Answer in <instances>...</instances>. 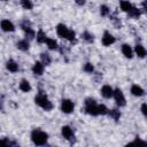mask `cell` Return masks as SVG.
<instances>
[{"label": "cell", "mask_w": 147, "mask_h": 147, "mask_svg": "<svg viewBox=\"0 0 147 147\" xmlns=\"http://www.w3.org/2000/svg\"><path fill=\"white\" fill-rule=\"evenodd\" d=\"M31 140L34 145L42 146V145H46V142L48 140V134L45 131H41L39 129H34L31 132Z\"/></svg>", "instance_id": "obj_1"}, {"label": "cell", "mask_w": 147, "mask_h": 147, "mask_svg": "<svg viewBox=\"0 0 147 147\" xmlns=\"http://www.w3.org/2000/svg\"><path fill=\"white\" fill-rule=\"evenodd\" d=\"M34 102H36L37 106H39L44 110H51L53 108L52 101H49V99L47 98V95L44 94V93H41V92L34 96Z\"/></svg>", "instance_id": "obj_2"}, {"label": "cell", "mask_w": 147, "mask_h": 147, "mask_svg": "<svg viewBox=\"0 0 147 147\" xmlns=\"http://www.w3.org/2000/svg\"><path fill=\"white\" fill-rule=\"evenodd\" d=\"M85 111L88 115L98 116V105L93 98H87L85 100Z\"/></svg>", "instance_id": "obj_3"}, {"label": "cell", "mask_w": 147, "mask_h": 147, "mask_svg": "<svg viewBox=\"0 0 147 147\" xmlns=\"http://www.w3.org/2000/svg\"><path fill=\"white\" fill-rule=\"evenodd\" d=\"M113 96H114V99L116 101V105L118 107H124L126 105L125 96H124V94H123V92H122L121 88H115L114 92H113Z\"/></svg>", "instance_id": "obj_4"}, {"label": "cell", "mask_w": 147, "mask_h": 147, "mask_svg": "<svg viewBox=\"0 0 147 147\" xmlns=\"http://www.w3.org/2000/svg\"><path fill=\"white\" fill-rule=\"evenodd\" d=\"M74 108H75V105L71 100L69 99H63L62 102H61V110L64 113V114H70L74 111Z\"/></svg>", "instance_id": "obj_5"}, {"label": "cell", "mask_w": 147, "mask_h": 147, "mask_svg": "<svg viewBox=\"0 0 147 147\" xmlns=\"http://www.w3.org/2000/svg\"><path fill=\"white\" fill-rule=\"evenodd\" d=\"M61 133H62V137H63L64 139L69 140L70 142L75 141L74 131H72V129H71L70 126H68V125H64V126H62V129H61Z\"/></svg>", "instance_id": "obj_6"}, {"label": "cell", "mask_w": 147, "mask_h": 147, "mask_svg": "<svg viewBox=\"0 0 147 147\" xmlns=\"http://www.w3.org/2000/svg\"><path fill=\"white\" fill-rule=\"evenodd\" d=\"M114 42H115V37L110 32L105 31L103 36H102V44H103V46H110Z\"/></svg>", "instance_id": "obj_7"}, {"label": "cell", "mask_w": 147, "mask_h": 147, "mask_svg": "<svg viewBox=\"0 0 147 147\" xmlns=\"http://www.w3.org/2000/svg\"><path fill=\"white\" fill-rule=\"evenodd\" d=\"M0 26H1V29H2L5 32H13V31L15 30L14 24H13L9 20H3V21H1Z\"/></svg>", "instance_id": "obj_8"}, {"label": "cell", "mask_w": 147, "mask_h": 147, "mask_svg": "<svg viewBox=\"0 0 147 147\" xmlns=\"http://www.w3.org/2000/svg\"><path fill=\"white\" fill-rule=\"evenodd\" d=\"M56 32H57L59 37H61V38H65V39H67V37H68V32H69V29H68L64 24L60 23V24H57V26H56Z\"/></svg>", "instance_id": "obj_9"}, {"label": "cell", "mask_w": 147, "mask_h": 147, "mask_svg": "<svg viewBox=\"0 0 147 147\" xmlns=\"http://www.w3.org/2000/svg\"><path fill=\"white\" fill-rule=\"evenodd\" d=\"M113 92H114V90L110 85H103L101 88V95L106 99H110L113 96Z\"/></svg>", "instance_id": "obj_10"}, {"label": "cell", "mask_w": 147, "mask_h": 147, "mask_svg": "<svg viewBox=\"0 0 147 147\" xmlns=\"http://www.w3.org/2000/svg\"><path fill=\"white\" fill-rule=\"evenodd\" d=\"M44 67L45 65L40 61H37V62H34V64L32 67V72L34 75H37V76H40V75L44 74Z\"/></svg>", "instance_id": "obj_11"}, {"label": "cell", "mask_w": 147, "mask_h": 147, "mask_svg": "<svg viewBox=\"0 0 147 147\" xmlns=\"http://www.w3.org/2000/svg\"><path fill=\"white\" fill-rule=\"evenodd\" d=\"M122 53H123V55H124L125 57H127V59H131V57L133 56V51H132L131 46L127 45V44H123V45H122Z\"/></svg>", "instance_id": "obj_12"}, {"label": "cell", "mask_w": 147, "mask_h": 147, "mask_svg": "<svg viewBox=\"0 0 147 147\" xmlns=\"http://www.w3.org/2000/svg\"><path fill=\"white\" fill-rule=\"evenodd\" d=\"M6 68H7V70L10 71V72H16V71H18V64H17L14 60H8L7 63H6Z\"/></svg>", "instance_id": "obj_13"}, {"label": "cell", "mask_w": 147, "mask_h": 147, "mask_svg": "<svg viewBox=\"0 0 147 147\" xmlns=\"http://www.w3.org/2000/svg\"><path fill=\"white\" fill-rule=\"evenodd\" d=\"M131 93H132L134 96H141V95H144L145 92H144V90H142L141 86L134 84V85L131 86Z\"/></svg>", "instance_id": "obj_14"}, {"label": "cell", "mask_w": 147, "mask_h": 147, "mask_svg": "<svg viewBox=\"0 0 147 147\" xmlns=\"http://www.w3.org/2000/svg\"><path fill=\"white\" fill-rule=\"evenodd\" d=\"M134 52H136V54L138 55V57H140V59H144V57L146 56V49H145V47H144L142 45H140V44H138V45L134 47Z\"/></svg>", "instance_id": "obj_15"}, {"label": "cell", "mask_w": 147, "mask_h": 147, "mask_svg": "<svg viewBox=\"0 0 147 147\" xmlns=\"http://www.w3.org/2000/svg\"><path fill=\"white\" fill-rule=\"evenodd\" d=\"M20 90L22 91V92H30L31 91V85H30V83L26 80V79H22L21 80V83H20Z\"/></svg>", "instance_id": "obj_16"}, {"label": "cell", "mask_w": 147, "mask_h": 147, "mask_svg": "<svg viewBox=\"0 0 147 147\" xmlns=\"http://www.w3.org/2000/svg\"><path fill=\"white\" fill-rule=\"evenodd\" d=\"M127 14H129V16L132 17V18H138V17L141 15V11H140V9H138L137 7L132 6L131 9L127 11Z\"/></svg>", "instance_id": "obj_17"}, {"label": "cell", "mask_w": 147, "mask_h": 147, "mask_svg": "<svg viewBox=\"0 0 147 147\" xmlns=\"http://www.w3.org/2000/svg\"><path fill=\"white\" fill-rule=\"evenodd\" d=\"M16 47H17L18 49H21V51H28L29 47H30V45H29V41H28L26 39H23V40L17 41Z\"/></svg>", "instance_id": "obj_18"}, {"label": "cell", "mask_w": 147, "mask_h": 147, "mask_svg": "<svg viewBox=\"0 0 147 147\" xmlns=\"http://www.w3.org/2000/svg\"><path fill=\"white\" fill-rule=\"evenodd\" d=\"M40 59H41L40 62H41L44 65H49L51 62H52V57H51V55H49L48 53H41Z\"/></svg>", "instance_id": "obj_19"}, {"label": "cell", "mask_w": 147, "mask_h": 147, "mask_svg": "<svg viewBox=\"0 0 147 147\" xmlns=\"http://www.w3.org/2000/svg\"><path fill=\"white\" fill-rule=\"evenodd\" d=\"M45 44L47 45V47H48L49 49H57V48H59L57 42H56V40H55V39H52V38H46Z\"/></svg>", "instance_id": "obj_20"}, {"label": "cell", "mask_w": 147, "mask_h": 147, "mask_svg": "<svg viewBox=\"0 0 147 147\" xmlns=\"http://www.w3.org/2000/svg\"><path fill=\"white\" fill-rule=\"evenodd\" d=\"M119 6H121V9H122L123 11L127 13V11L131 9V7H132L133 5H131L127 0H119Z\"/></svg>", "instance_id": "obj_21"}, {"label": "cell", "mask_w": 147, "mask_h": 147, "mask_svg": "<svg viewBox=\"0 0 147 147\" xmlns=\"http://www.w3.org/2000/svg\"><path fill=\"white\" fill-rule=\"evenodd\" d=\"M108 114H109V116H110L114 121H116V122L121 118V111H119L118 109H111V110H108Z\"/></svg>", "instance_id": "obj_22"}, {"label": "cell", "mask_w": 147, "mask_h": 147, "mask_svg": "<svg viewBox=\"0 0 147 147\" xmlns=\"http://www.w3.org/2000/svg\"><path fill=\"white\" fill-rule=\"evenodd\" d=\"M46 33L40 29L38 32H37V41L39 42V44H45V41H46Z\"/></svg>", "instance_id": "obj_23"}, {"label": "cell", "mask_w": 147, "mask_h": 147, "mask_svg": "<svg viewBox=\"0 0 147 147\" xmlns=\"http://www.w3.org/2000/svg\"><path fill=\"white\" fill-rule=\"evenodd\" d=\"M82 38H83L86 42H92V41L94 40V36H93L92 33H90L88 31L83 32V33H82Z\"/></svg>", "instance_id": "obj_24"}, {"label": "cell", "mask_w": 147, "mask_h": 147, "mask_svg": "<svg viewBox=\"0 0 147 147\" xmlns=\"http://www.w3.org/2000/svg\"><path fill=\"white\" fill-rule=\"evenodd\" d=\"M21 5L24 9H28V10H31L33 8V3L31 2V0H21Z\"/></svg>", "instance_id": "obj_25"}, {"label": "cell", "mask_w": 147, "mask_h": 147, "mask_svg": "<svg viewBox=\"0 0 147 147\" xmlns=\"http://www.w3.org/2000/svg\"><path fill=\"white\" fill-rule=\"evenodd\" d=\"M109 13H110V9H109L108 6H106V5L100 6V14H101V16H108Z\"/></svg>", "instance_id": "obj_26"}, {"label": "cell", "mask_w": 147, "mask_h": 147, "mask_svg": "<svg viewBox=\"0 0 147 147\" xmlns=\"http://www.w3.org/2000/svg\"><path fill=\"white\" fill-rule=\"evenodd\" d=\"M108 108L105 105H98V115H107Z\"/></svg>", "instance_id": "obj_27"}, {"label": "cell", "mask_w": 147, "mask_h": 147, "mask_svg": "<svg viewBox=\"0 0 147 147\" xmlns=\"http://www.w3.org/2000/svg\"><path fill=\"white\" fill-rule=\"evenodd\" d=\"M84 71H85V72H88V74H92V72L94 71V67H93V64L90 63V62L85 63V64H84Z\"/></svg>", "instance_id": "obj_28"}, {"label": "cell", "mask_w": 147, "mask_h": 147, "mask_svg": "<svg viewBox=\"0 0 147 147\" xmlns=\"http://www.w3.org/2000/svg\"><path fill=\"white\" fill-rule=\"evenodd\" d=\"M11 145H16L15 142H11L8 138H2L0 139V146H11Z\"/></svg>", "instance_id": "obj_29"}, {"label": "cell", "mask_w": 147, "mask_h": 147, "mask_svg": "<svg viewBox=\"0 0 147 147\" xmlns=\"http://www.w3.org/2000/svg\"><path fill=\"white\" fill-rule=\"evenodd\" d=\"M67 39H68L70 42H74V41H75V39H76V33H75V31H74V30H69Z\"/></svg>", "instance_id": "obj_30"}, {"label": "cell", "mask_w": 147, "mask_h": 147, "mask_svg": "<svg viewBox=\"0 0 147 147\" xmlns=\"http://www.w3.org/2000/svg\"><path fill=\"white\" fill-rule=\"evenodd\" d=\"M141 113H142L144 116L147 115V105H146V103H142V105H141Z\"/></svg>", "instance_id": "obj_31"}, {"label": "cell", "mask_w": 147, "mask_h": 147, "mask_svg": "<svg viewBox=\"0 0 147 147\" xmlns=\"http://www.w3.org/2000/svg\"><path fill=\"white\" fill-rule=\"evenodd\" d=\"M75 2L78 5V6H84L86 3V0H75Z\"/></svg>", "instance_id": "obj_32"}, {"label": "cell", "mask_w": 147, "mask_h": 147, "mask_svg": "<svg viewBox=\"0 0 147 147\" xmlns=\"http://www.w3.org/2000/svg\"><path fill=\"white\" fill-rule=\"evenodd\" d=\"M142 10H146V0L142 1Z\"/></svg>", "instance_id": "obj_33"}, {"label": "cell", "mask_w": 147, "mask_h": 147, "mask_svg": "<svg viewBox=\"0 0 147 147\" xmlns=\"http://www.w3.org/2000/svg\"><path fill=\"white\" fill-rule=\"evenodd\" d=\"M1 1H8V0H1Z\"/></svg>", "instance_id": "obj_34"}]
</instances>
